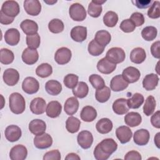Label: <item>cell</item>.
I'll use <instances>...</instances> for the list:
<instances>
[{"label":"cell","instance_id":"obj_1","mask_svg":"<svg viewBox=\"0 0 160 160\" xmlns=\"http://www.w3.org/2000/svg\"><path fill=\"white\" fill-rule=\"evenodd\" d=\"M9 108L12 112L16 114L22 113L26 108V102L24 97L19 92L11 94L9 98Z\"/></svg>","mask_w":160,"mask_h":160},{"label":"cell","instance_id":"obj_2","mask_svg":"<svg viewBox=\"0 0 160 160\" xmlns=\"http://www.w3.org/2000/svg\"><path fill=\"white\" fill-rule=\"evenodd\" d=\"M126 58L125 51L121 48L114 47L110 48L106 52V58L112 63L118 64L123 62Z\"/></svg>","mask_w":160,"mask_h":160},{"label":"cell","instance_id":"obj_3","mask_svg":"<svg viewBox=\"0 0 160 160\" xmlns=\"http://www.w3.org/2000/svg\"><path fill=\"white\" fill-rule=\"evenodd\" d=\"M70 18L75 21H82L86 18V11L84 7L78 3L72 4L69 9Z\"/></svg>","mask_w":160,"mask_h":160},{"label":"cell","instance_id":"obj_4","mask_svg":"<svg viewBox=\"0 0 160 160\" xmlns=\"http://www.w3.org/2000/svg\"><path fill=\"white\" fill-rule=\"evenodd\" d=\"M1 11H2L6 16L14 18L19 13V5L15 1H6L3 2L1 6Z\"/></svg>","mask_w":160,"mask_h":160},{"label":"cell","instance_id":"obj_5","mask_svg":"<svg viewBox=\"0 0 160 160\" xmlns=\"http://www.w3.org/2000/svg\"><path fill=\"white\" fill-rule=\"evenodd\" d=\"M72 57L71 51L66 47L59 48L54 54L55 61L60 65H64L68 63Z\"/></svg>","mask_w":160,"mask_h":160},{"label":"cell","instance_id":"obj_6","mask_svg":"<svg viewBox=\"0 0 160 160\" xmlns=\"http://www.w3.org/2000/svg\"><path fill=\"white\" fill-rule=\"evenodd\" d=\"M22 89L24 92L28 94H35L39 89V83L36 78L27 77L22 81Z\"/></svg>","mask_w":160,"mask_h":160},{"label":"cell","instance_id":"obj_7","mask_svg":"<svg viewBox=\"0 0 160 160\" xmlns=\"http://www.w3.org/2000/svg\"><path fill=\"white\" fill-rule=\"evenodd\" d=\"M34 144L36 148L40 149H44L51 147L52 144V138L48 133L37 135L34 138Z\"/></svg>","mask_w":160,"mask_h":160},{"label":"cell","instance_id":"obj_8","mask_svg":"<svg viewBox=\"0 0 160 160\" xmlns=\"http://www.w3.org/2000/svg\"><path fill=\"white\" fill-rule=\"evenodd\" d=\"M77 141L78 144L82 149H87L91 146L93 142V136L90 131L84 130L78 134Z\"/></svg>","mask_w":160,"mask_h":160},{"label":"cell","instance_id":"obj_9","mask_svg":"<svg viewBox=\"0 0 160 160\" xmlns=\"http://www.w3.org/2000/svg\"><path fill=\"white\" fill-rule=\"evenodd\" d=\"M121 75L128 83H134L137 82L140 78L141 72L135 67L129 66L123 70Z\"/></svg>","mask_w":160,"mask_h":160},{"label":"cell","instance_id":"obj_10","mask_svg":"<svg viewBox=\"0 0 160 160\" xmlns=\"http://www.w3.org/2000/svg\"><path fill=\"white\" fill-rule=\"evenodd\" d=\"M4 82L9 86L16 85L19 80V72L13 68H8L3 72Z\"/></svg>","mask_w":160,"mask_h":160},{"label":"cell","instance_id":"obj_11","mask_svg":"<svg viewBox=\"0 0 160 160\" xmlns=\"http://www.w3.org/2000/svg\"><path fill=\"white\" fill-rule=\"evenodd\" d=\"M24 9L29 15L36 16L41 11V4L38 0H25Z\"/></svg>","mask_w":160,"mask_h":160},{"label":"cell","instance_id":"obj_12","mask_svg":"<svg viewBox=\"0 0 160 160\" xmlns=\"http://www.w3.org/2000/svg\"><path fill=\"white\" fill-rule=\"evenodd\" d=\"M27 148L22 144L16 145L10 150L9 158L11 160H24L27 158Z\"/></svg>","mask_w":160,"mask_h":160},{"label":"cell","instance_id":"obj_13","mask_svg":"<svg viewBox=\"0 0 160 160\" xmlns=\"http://www.w3.org/2000/svg\"><path fill=\"white\" fill-rule=\"evenodd\" d=\"M31 111L37 115L43 114L46 109V101L40 97L33 99L29 105Z\"/></svg>","mask_w":160,"mask_h":160},{"label":"cell","instance_id":"obj_14","mask_svg":"<svg viewBox=\"0 0 160 160\" xmlns=\"http://www.w3.org/2000/svg\"><path fill=\"white\" fill-rule=\"evenodd\" d=\"M6 139L9 142H16L18 141L22 135L21 128L16 125L8 126L4 131Z\"/></svg>","mask_w":160,"mask_h":160},{"label":"cell","instance_id":"obj_15","mask_svg":"<svg viewBox=\"0 0 160 160\" xmlns=\"http://www.w3.org/2000/svg\"><path fill=\"white\" fill-rule=\"evenodd\" d=\"M21 58L25 64L32 65L35 64L39 59L38 52L36 49L27 48L23 51Z\"/></svg>","mask_w":160,"mask_h":160},{"label":"cell","instance_id":"obj_16","mask_svg":"<svg viewBox=\"0 0 160 160\" xmlns=\"http://www.w3.org/2000/svg\"><path fill=\"white\" fill-rule=\"evenodd\" d=\"M116 135L121 144H125L131 140L132 136V132L129 127L121 126L116 129Z\"/></svg>","mask_w":160,"mask_h":160},{"label":"cell","instance_id":"obj_17","mask_svg":"<svg viewBox=\"0 0 160 160\" xmlns=\"http://www.w3.org/2000/svg\"><path fill=\"white\" fill-rule=\"evenodd\" d=\"M150 138L149 131L146 129H140L136 131L133 135V139L135 144L139 146L146 145Z\"/></svg>","mask_w":160,"mask_h":160},{"label":"cell","instance_id":"obj_18","mask_svg":"<svg viewBox=\"0 0 160 160\" xmlns=\"http://www.w3.org/2000/svg\"><path fill=\"white\" fill-rule=\"evenodd\" d=\"M128 85L129 83L124 80L121 74L114 76L110 82L111 89L115 92H119L124 90L128 88Z\"/></svg>","mask_w":160,"mask_h":160},{"label":"cell","instance_id":"obj_19","mask_svg":"<svg viewBox=\"0 0 160 160\" xmlns=\"http://www.w3.org/2000/svg\"><path fill=\"white\" fill-rule=\"evenodd\" d=\"M98 145L100 149L106 154L111 155L114 152L117 150L118 144L112 138H106L103 139Z\"/></svg>","mask_w":160,"mask_h":160},{"label":"cell","instance_id":"obj_20","mask_svg":"<svg viewBox=\"0 0 160 160\" xmlns=\"http://www.w3.org/2000/svg\"><path fill=\"white\" fill-rule=\"evenodd\" d=\"M46 124L45 122L39 119L32 120L29 124V131L34 135H39L45 132Z\"/></svg>","mask_w":160,"mask_h":160},{"label":"cell","instance_id":"obj_21","mask_svg":"<svg viewBox=\"0 0 160 160\" xmlns=\"http://www.w3.org/2000/svg\"><path fill=\"white\" fill-rule=\"evenodd\" d=\"M70 35L72 40L81 42L87 38V28L82 26H75L72 28Z\"/></svg>","mask_w":160,"mask_h":160},{"label":"cell","instance_id":"obj_22","mask_svg":"<svg viewBox=\"0 0 160 160\" xmlns=\"http://www.w3.org/2000/svg\"><path fill=\"white\" fill-rule=\"evenodd\" d=\"M116 68V64L109 61L106 57L101 59L97 63L98 70L104 74L112 73Z\"/></svg>","mask_w":160,"mask_h":160},{"label":"cell","instance_id":"obj_23","mask_svg":"<svg viewBox=\"0 0 160 160\" xmlns=\"http://www.w3.org/2000/svg\"><path fill=\"white\" fill-rule=\"evenodd\" d=\"M5 42L10 46L17 45L20 40V32L16 28L8 29L4 34Z\"/></svg>","mask_w":160,"mask_h":160},{"label":"cell","instance_id":"obj_24","mask_svg":"<svg viewBox=\"0 0 160 160\" xmlns=\"http://www.w3.org/2000/svg\"><path fill=\"white\" fill-rule=\"evenodd\" d=\"M158 75L154 73L147 74L142 80V86L146 91L154 90L159 82Z\"/></svg>","mask_w":160,"mask_h":160},{"label":"cell","instance_id":"obj_25","mask_svg":"<svg viewBox=\"0 0 160 160\" xmlns=\"http://www.w3.org/2000/svg\"><path fill=\"white\" fill-rule=\"evenodd\" d=\"M62 106L57 101H50L46 106V115L51 118H56L61 113Z\"/></svg>","mask_w":160,"mask_h":160},{"label":"cell","instance_id":"obj_26","mask_svg":"<svg viewBox=\"0 0 160 160\" xmlns=\"http://www.w3.org/2000/svg\"><path fill=\"white\" fill-rule=\"evenodd\" d=\"M20 27L23 32L28 35L36 34L38 31V25L34 21L27 19L21 22Z\"/></svg>","mask_w":160,"mask_h":160},{"label":"cell","instance_id":"obj_27","mask_svg":"<svg viewBox=\"0 0 160 160\" xmlns=\"http://www.w3.org/2000/svg\"><path fill=\"white\" fill-rule=\"evenodd\" d=\"M130 60L135 64H141L143 62L146 58L145 50L140 47L134 48L129 55Z\"/></svg>","mask_w":160,"mask_h":160},{"label":"cell","instance_id":"obj_28","mask_svg":"<svg viewBox=\"0 0 160 160\" xmlns=\"http://www.w3.org/2000/svg\"><path fill=\"white\" fill-rule=\"evenodd\" d=\"M79 104V101L76 98L70 97L64 102V111L68 115L72 116L78 111Z\"/></svg>","mask_w":160,"mask_h":160},{"label":"cell","instance_id":"obj_29","mask_svg":"<svg viewBox=\"0 0 160 160\" xmlns=\"http://www.w3.org/2000/svg\"><path fill=\"white\" fill-rule=\"evenodd\" d=\"M113 111L119 115L125 114L129 111V108L127 104V99L125 98H119L115 100L112 104Z\"/></svg>","mask_w":160,"mask_h":160},{"label":"cell","instance_id":"obj_30","mask_svg":"<svg viewBox=\"0 0 160 160\" xmlns=\"http://www.w3.org/2000/svg\"><path fill=\"white\" fill-rule=\"evenodd\" d=\"M81 119L85 122H92L97 117V111L92 106H84L80 113Z\"/></svg>","mask_w":160,"mask_h":160},{"label":"cell","instance_id":"obj_31","mask_svg":"<svg viewBox=\"0 0 160 160\" xmlns=\"http://www.w3.org/2000/svg\"><path fill=\"white\" fill-rule=\"evenodd\" d=\"M113 127L112 121L109 118H102L99 120L96 124V128L100 134H108L111 131Z\"/></svg>","mask_w":160,"mask_h":160},{"label":"cell","instance_id":"obj_32","mask_svg":"<svg viewBox=\"0 0 160 160\" xmlns=\"http://www.w3.org/2000/svg\"><path fill=\"white\" fill-rule=\"evenodd\" d=\"M61 84L54 79L49 80L45 84V89L46 92L52 96L58 95L62 91Z\"/></svg>","mask_w":160,"mask_h":160},{"label":"cell","instance_id":"obj_33","mask_svg":"<svg viewBox=\"0 0 160 160\" xmlns=\"http://www.w3.org/2000/svg\"><path fill=\"white\" fill-rule=\"evenodd\" d=\"M124 122L128 126L134 128L139 126L141 123L142 117L137 112H130L125 116Z\"/></svg>","mask_w":160,"mask_h":160},{"label":"cell","instance_id":"obj_34","mask_svg":"<svg viewBox=\"0 0 160 160\" xmlns=\"http://www.w3.org/2000/svg\"><path fill=\"white\" fill-rule=\"evenodd\" d=\"M94 40L100 45L106 47L111 40V34L106 30H100L96 32Z\"/></svg>","mask_w":160,"mask_h":160},{"label":"cell","instance_id":"obj_35","mask_svg":"<svg viewBox=\"0 0 160 160\" xmlns=\"http://www.w3.org/2000/svg\"><path fill=\"white\" fill-rule=\"evenodd\" d=\"M144 101V96L139 92H136L131 98L127 99V104L129 108L138 109L141 107Z\"/></svg>","mask_w":160,"mask_h":160},{"label":"cell","instance_id":"obj_36","mask_svg":"<svg viewBox=\"0 0 160 160\" xmlns=\"http://www.w3.org/2000/svg\"><path fill=\"white\" fill-rule=\"evenodd\" d=\"M88 92L89 87L88 84L83 81L79 82L76 86L72 89V93L74 96L81 99L85 98L88 95Z\"/></svg>","mask_w":160,"mask_h":160},{"label":"cell","instance_id":"obj_37","mask_svg":"<svg viewBox=\"0 0 160 160\" xmlns=\"http://www.w3.org/2000/svg\"><path fill=\"white\" fill-rule=\"evenodd\" d=\"M81 126L80 120L74 116L69 117L66 121V130L70 133H75L78 132Z\"/></svg>","mask_w":160,"mask_h":160},{"label":"cell","instance_id":"obj_38","mask_svg":"<svg viewBox=\"0 0 160 160\" xmlns=\"http://www.w3.org/2000/svg\"><path fill=\"white\" fill-rule=\"evenodd\" d=\"M156 106V102L154 97L152 96H149L146 98L145 101V103L143 106L144 114L147 116H149L152 115L155 110Z\"/></svg>","mask_w":160,"mask_h":160},{"label":"cell","instance_id":"obj_39","mask_svg":"<svg viewBox=\"0 0 160 160\" xmlns=\"http://www.w3.org/2000/svg\"><path fill=\"white\" fill-rule=\"evenodd\" d=\"M52 73V68L48 63H42L36 69V74L38 76L45 78L51 76Z\"/></svg>","mask_w":160,"mask_h":160},{"label":"cell","instance_id":"obj_40","mask_svg":"<svg viewBox=\"0 0 160 160\" xmlns=\"http://www.w3.org/2000/svg\"><path fill=\"white\" fill-rule=\"evenodd\" d=\"M111 96V89L108 86H104V88L96 89L95 93V97L96 100L101 102L103 103L109 100Z\"/></svg>","mask_w":160,"mask_h":160},{"label":"cell","instance_id":"obj_41","mask_svg":"<svg viewBox=\"0 0 160 160\" xmlns=\"http://www.w3.org/2000/svg\"><path fill=\"white\" fill-rule=\"evenodd\" d=\"M158 34L157 29L152 26H146L141 31L142 38L147 41H151L154 40Z\"/></svg>","mask_w":160,"mask_h":160},{"label":"cell","instance_id":"obj_42","mask_svg":"<svg viewBox=\"0 0 160 160\" xmlns=\"http://www.w3.org/2000/svg\"><path fill=\"white\" fill-rule=\"evenodd\" d=\"M118 16L117 13L114 11H108L103 16V22L108 27H114L118 23Z\"/></svg>","mask_w":160,"mask_h":160},{"label":"cell","instance_id":"obj_43","mask_svg":"<svg viewBox=\"0 0 160 160\" xmlns=\"http://www.w3.org/2000/svg\"><path fill=\"white\" fill-rule=\"evenodd\" d=\"M14 55L12 51L7 49L2 48L0 51V61L3 64H9L13 62Z\"/></svg>","mask_w":160,"mask_h":160},{"label":"cell","instance_id":"obj_44","mask_svg":"<svg viewBox=\"0 0 160 160\" xmlns=\"http://www.w3.org/2000/svg\"><path fill=\"white\" fill-rule=\"evenodd\" d=\"M64 28L63 22L59 19H52L48 24L49 30L54 34H58L62 32Z\"/></svg>","mask_w":160,"mask_h":160},{"label":"cell","instance_id":"obj_45","mask_svg":"<svg viewBox=\"0 0 160 160\" xmlns=\"http://www.w3.org/2000/svg\"><path fill=\"white\" fill-rule=\"evenodd\" d=\"M88 50L91 55L93 56H98L104 52V47L98 44L94 39H92L88 44Z\"/></svg>","mask_w":160,"mask_h":160},{"label":"cell","instance_id":"obj_46","mask_svg":"<svg viewBox=\"0 0 160 160\" xmlns=\"http://www.w3.org/2000/svg\"><path fill=\"white\" fill-rule=\"evenodd\" d=\"M102 11V6L97 4L94 0L90 2L88 8V14L92 18H98Z\"/></svg>","mask_w":160,"mask_h":160},{"label":"cell","instance_id":"obj_47","mask_svg":"<svg viewBox=\"0 0 160 160\" xmlns=\"http://www.w3.org/2000/svg\"><path fill=\"white\" fill-rule=\"evenodd\" d=\"M41 43V38L38 33L28 35L26 36V44L31 49H36L39 47Z\"/></svg>","mask_w":160,"mask_h":160},{"label":"cell","instance_id":"obj_48","mask_svg":"<svg viewBox=\"0 0 160 160\" xmlns=\"http://www.w3.org/2000/svg\"><path fill=\"white\" fill-rule=\"evenodd\" d=\"M89 81L91 84L96 89H99L105 86V82L103 78L98 74H91L89 77Z\"/></svg>","mask_w":160,"mask_h":160},{"label":"cell","instance_id":"obj_49","mask_svg":"<svg viewBox=\"0 0 160 160\" xmlns=\"http://www.w3.org/2000/svg\"><path fill=\"white\" fill-rule=\"evenodd\" d=\"M148 16L151 19H158L160 17V2L159 1H153L148 11Z\"/></svg>","mask_w":160,"mask_h":160},{"label":"cell","instance_id":"obj_50","mask_svg":"<svg viewBox=\"0 0 160 160\" xmlns=\"http://www.w3.org/2000/svg\"><path fill=\"white\" fill-rule=\"evenodd\" d=\"M79 77L74 74H68L64 78V84L66 87L69 89L74 88L78 83Z\"/></svg>","mask_w":160,"mask_h":160},{"label":"cell","instance_id":"obj_51","mask_svg":"<svg viewBox=\"0 0 160 160\" xmlns=\"http://www.w3.org/2000/svg\"><path fill=\"white\" fill-rule=\"evenodd\" d=\"M119 28L124 32L129 33L133 32L135 30L136 26L130 19H126L121 22Z\"/></svg>","mask_w":160,"mask_h":160},{"label":"cell","instance_id":"obj_52","mask_svg":"<svg viewBox=\"0 0 160 160\" xmlns=\"http://www.w3.org/2000/svg\"><path fill=\"white\" fill-rule=\"evenodd\" d=\"M132 22L134 24L136 27H139L142 26L144 23V15L139 12H133L130 18H129Z\"/></svg>","mask_w":160,"mask_h":160},{"label":"cell","instance_id":"obj_53","mask_svg":"<svg viewBox=\"0 0 160 160\" xmlns=\"http://www.w3.org/2000/svg\"><path fill=\"white\" fill-rule=\"evenodd\" d=\"M61 158V153L58 149L48 151L43 156V160H60Z\"/></svg>","mask_w":160,"mask_h":160},{"label":"cell","instance_id":"obj_54","mask_svg":"<svg viewBox=\"0 0 160 160\" xmlns=\"http://www.w3.org/2000/svg\"><path fill=\"white\" fill-rule=\"evenodd\" d=\"M93 154H94V156L95 159L97 160H106L110 157V155L105 154L100 149L98 144L96 145V148H94Z\"/></svg>","mask_w":160,"mask_h":160},{"label":"cell","instance_id":"obj_55","mask_svg":"<svg viewBox=\"0 0 160 160\" xmlns=\"http://www.w3.org/2000/svg\"><path fill=\"white\" fill-rule=\"evenodd\" d=\"M132 2L139 9H146L150 7L153 1L152 0H136L132 1Z\"/></svg>","mask_w":160,"mask_h":160},{"label":"cell","instance_id":"obj_56","mask_svg":"<svg viewBox=\"0 0 160 160\" xmlns=\"http://www.w3.org/2000/svg\"><path fill=\"white\" fill-rule=\"evenodd\" d=\"M159 46H160V41H157L153 42L151 46V52L152 56L155 58L159 59L160 54H159Z\"/></svg>","mask_w":160,"mask_h":160},{"label":"cell","instance_id":"obj_57","mask_svg":"<svg viewBox=\"0 0 160 160\" xmlns=\"http://www.w3.org/2000/svg\"><path fill=\"white\" fill-rule=\"evenodd\" d=\"M141 154L136 151H130L128 152L124 156V159L126 160H141Z\"/></svg>","mask_w":160,"mask_h":160},{"label":"cell","instance_id":"obj_58","mask_svg":"<svg viewBox=\"0 0 160 160\" xmlns=\"http://www.w3.org/2000/svg\"><path fill=\"white\" fill-rule=\"evenodd\" d=\"M151 122L153 127L160 128V111H158L153 114L151 118Z\"/></svg>","mask_w":160,"mask_h":160},{"label":"cell","instance_id":"obj_59","mask_svg":"<svg viewBox=\"0 0 160 160\" xmlns=\"http://www.w3.org/2000/svg\"><path fill=\"white\" fill-rule=\"evenodd\" d=\"M14 21V18L6 16L2 11H0V22L2 24H10Z\"/></svg>","mask_w":160,"mask_h":160},{"label":"cell","instance_id":"obj_60","mask_svg":"<svg viewBox=\"0 0 160 160\" xmlns=\"http://www.w3.org/2000/svg\"><path fill=\"white\" fill-rule=\"evenodd\" d=\"M80 157L76 153H74V152H71V153H69L65 158V159H72V160H76V159H80Z\"/></svg>","mask_w":160,"mask_h":160},{"label":"cell","instance_id":"obj_61","mask_svg":"<svg viewBox=\"0 0 160 160\" xmlns=\"http://www.w3.org/2000/svg\"><path fill=\"white\" fill-rule=\"evenodd\" d=\"M160 132H158L154 136V143L158 148H159V139H160Z\"/></svg>","mask_w":160,"mask_h":160},{"label":"cell","instance_id":"obj_62","mask_svg":"<svg viewBox=\"0 0 160 160\" xmlns=\"http://www.w3.org/2000/svg\"><path fill=\"white\" fill-rule=\"evenodd\" d=\"M44 2H46V3H47V4H50V5H52V4H54V3H56V2H57V1H44Z\"/></svg>","mask_w":160,"mask_h":160}]
</instances>
